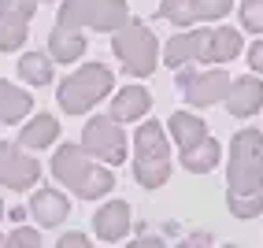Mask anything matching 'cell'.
<instances>
[{
    "instance_id": "6da1fadb",
    "label": "cell",
    "mask_w": 263,
    "mask_h": 248,
    "mask_svg": "<svg viewBox=\"0 0 263 248\" xmlns=\"http://www.w3.org/2000/svg\"><path fill=\"white\" fill-rule=\"evenodd\" d=\"M52 174H56L60 185L74 189L82 200L108 197L115 189V174L108 167H97L93 156L85 152V145H60L56 156H52Z\"/></svg>"
},
{
    "instance_id": "7a4b0ae2",
    "label": "cell",
    "mask_w": 263,
    "mask_h": 248,
    "mask_svg": "<svg viewBox=\"0 0 263 248\" xmlns=\"http://www.w3.org/2000/svg\"><path fill=\"white\" fill-rule=\"evenodd\" d=\"M134 178L145 189H160L171 178V145L160 122H141L134 133Z\"/></svg>"
},
{
    "instance_id": "3957f363",
    "label": "cell",
    "mask_w": 263,
    "mask_h": 248,
    "mask_svg": "<svg viewBox=\"0 0 263 248\" xmlns=\"http://www.w3.org/2000/svg\"><path fill=\"white\" fill-rule=\"evenodd\" d=\"M230 193H263V133L259 130H237L230 141V163H226Z\"/></svg>"
},
{
    "instance_id": "277c9868",
    "label": "cell",
    "mask_w": 263,
    "mask_h": 248,
    "mask_svg": "<svg viewBox=\"0 0 263 248\" xmlns=\"http://www.w3.org/2000/svg\"><path fill=\"white\" fill-rule=\"evenodd\" d=\"M111 93V70L104 67V63H85L82 70H74V74H67L60 82V108L67 115H85L93 108L97 100H104Z\"/></svg>"
},
{
    "instance_id": "5b68a950",
    "label": "cell",
    "mask_w": 263,
    "mask_h": 248,
    "mask_svg": "<svg viewBox=\"0 0 263 248\" xmlns=\"http://www.w3.org/2000/svg\"><path fill=\"white\" fill-rule=\"evenodd\" d=\"M111 48H115L119 63L126 67V74H134V78H148L152 70H156V60H160L156 33H152L145 23H137V19H130L126 26L115 30Z\"/></svg>"
},
{
    "instance_id": "8992f818",
    "label": "cell",
    "mask_w": 263,
    "mask_h": 248,
    "mask_svg": "<svg viewBox=\"0 0 263 248\" xmlns=\"http://www.w3.org/2000/svg\"><path fill=\"white\" fill-rule=\"evenodd\" d=\"M60 26H71V30H100V33H115L119 26L130 23V8L126 0H63L60 8Z\"/></svg>"
},
{
    "instance_id": "52a82bcc",
    "label": "cell",
    "mask_w": 263,
    "mask_h": 248,
    "mask_svg": "<svg viewBox=\"0 0 263 248\" xmlns=\"http://www.w3.org/2000/svg\"><path fill=\"white\" fill-rule=\"evenodd\" d=\"M82 145L93 159H104V163H111V167H119L122 159H126V133L119 130L115 115H97V119L85 122Z\"/></svg>"
},
{
    "instance_id": "ba28073f",
    "label": "cell",
    "mask_w": 263,
    "mask_h": 248,
    "mask_svg": "<svg viewBox=\"0 0 263 248\" xmlns=\"http://www.w3.org/2000/svg\"><path fill=\"white\" fill-rule=\"evenodd\" d=\"M178 89L193 108H208V104H219L230 93V74L226 70H193L189 63L178 67Z\"/></svg>"
},
{
    "instance_id": "9c48e42d",
    "label": "cell",
    "mask_w": 263,
    "mask_h": 248,
    "mask_svg": "<svg viewBox=\"0 0 263 248\" xmlns=\"http://www.w3.org/2000/svg\"><path fill=\"white\" fill-rule=\"evenodd\" d=\"M41 178L37 159H30L19 145L0 141V185L4 189H33Z\"/></svg>"
},
{
    "instance_id": "30bf717a",
    "label": "cell",
    "mask_w": 263,
    "mask_h": 248,
    "mask_svg": "<svg viewBox=\"0 0 263 248\" xmlns=\"http://www.w3.org/2000/svg\"><path fill=\"white\" fill-rule=\"evenodd\" d=\"M208 41H212V30H185V33L167 41L163 63L174 70L185 67V63H208Z\"/></svg>"
},
{
    "instance_id": "8fae6325",
    "label": "cell",
    "mask_w": 263,
    "mask_h": 248,
    "mask_svg": "<svg viewBox=\"0 0 263 248\" xmlns=\"http://www.w3.org/2000/svg\"><path fill=\"white\" fill-rule=\"evenodd\" d=\"M263 108V82L256 74L249 78H237L230 82V93H226V111H230L234 119H249Z\"/></svg>"
},
{
    "instance_id": "7c38bea8",
    "label": "cell",
    "mask_w": 263,
    "mask_h": 248,
    "mask_svg": "<svg viewBox=\"0 0 263 248\" xmlns=\"http://www.w3.org/2000/svg\"><path fill=\"white\" fill-rule=\"evenodd\" d=\"M93 230H97L100 241H122L130 234V204L126 200H108L93 215Z\"/></svg>"
},
{
    "instance_id": "4fadbf2b",
    "label": "cell",
    "mask_w": 263,
    "mask_h": 248,
    "mask_svg": "<svg viewBox=\"0 0 263 248\" xmlns=\"http://www.w3.org/2000/svg\"><path fill=\"white\" fill-rule=\"evenodd\" d=\"M30 215L41 226H60L67 215H71V200H67L60 189H37L30 197Z\"/></svg>"
},
{
    "instance_id": "5bb4252c",
    "label": "cell",
    "mask_w": 263,
    "mask_h": 248,
    "mask_svg": "<svg viewBox=\"0 0 263 248\" xmlns=\"http://www.w3.org/2000/svg\"><path fill=\"white\" fill-rule=\"evenodd\" d=\"M152 108V97L145 85H126V89H119L115 100H111V115L119 122H134V119H141L145 111Z\"/></svg>"
},
{
    "instance_id": "9a60e30c",
    "label": "cell",
    "mask_w": 263,
    "mask_h": 248,
    "mask_svg": "<svg viewBox=\"0 0 263 248\" xmlns=\"http://www.w3.org/2000/svg\"><path fill=\"white\" fill-rule=\"evenodd\" d=\"M48 52H52V60L56 63H74L82 52H85V37H82V30H71V26H52L48 33Z\"/></svg>"
},
{
    "instance_id": "2e32d148",
    "label": "cell",
    "mask_w": 263,
    "mask_h": 248,
    "mask_svg": "<svg viewBox=\"0 0 263 248\" xmlns=\"http://www.w3.org/2000/svg\"><path fill=\"white\" fill-rule=\"evenodd\" d=\"M60 137V122H56V115H33L26 126L19 130V145L23 148H48L52 141Z\"/></svg>"
},
{
    "instance_id": "e0dca14e",
    "label": "cell",
    "mask_w": 263,
    "mask_h": 248,
    "mask_svg": "<svg viewBox=\"0 0 263 248\" xmlns=\"http://www.w3.org/2000/svg\"><path fill=\"white\" fill-rule=\"evenodd\" d=\"M167 130H171L174 145H178L182 152H185V148H193L197 141H204V137H208V126H204V119L189 115V111H174V115H171V122H167Z\"/></svg>"
},
{
    "instance_id": "ac0fdd59",
    "label": "cell",
    "mask_w": 263,
    "mask_h": 248,
    "mask_svg": "<svg viewBox=\"0 0 263 248\" xmlns=\"http://www.w3.org/2000/svg\"><path fill=\"white\" fill-rule=\"evenodd\" d=\"M30 108H33L30 93L0 78V122H23L30 115Z\"/></svg>"
},
{
    "instance_id": "d6986e66",
    "label": "cell",
    "mask_w": 263,
    "mask_h": 248,
    "mask_svg": "<svg viewBox=\"0 0 263 248\" xmlns=\"http://www.w3.org/2000/svg\"><path fill=\"white\" fill-rule=\"evenodd\" d=\"M219 141L208 133L204 141H197L193 148H185L182 152V167L185 170H193V174H208V170H215V163H219Z\"/></svg>"
},
{
    "instance_id": "ffe728a7",
    "label": "cell",
    "mask_w": 263,
    "mask_h": 248,
    "mask_svg": "<svg viewBox=\"0 0 263 248\" xmlns=\"http://www.w3.org/2000/svg\"><path fill=\"white\" fill-rule=\"evenodd\" d=\"M237 52H241V33H237L234 26H219V30H212V41H208V67L230 63Z\"/></svg>"
},
{
    "instance_id": "44dd1931",
    "label": "cell",
    "mask_w": 263,
    "mask_h": 248,
    "mask_svg": "<svg viewBox=\"0 0 263 248\" xmlns=\"http://www.w3.org/2000/svg\"><path fill=\"white\" fill-rule=\"evenodd\" d=\"M19 74L30 85H48L52 82V60L41 56V52H26V56L19 60Z\"/></svg>"
},
{
    "instance_id": "7402d4cb",
    "label": "cell",
    "mask_w": 263,
    "mask_h": 248,
    "mask_svg": "<svg viewBox=\"0 0 263 248\" xmlns=\"http://www.w3.org/2000/svg\"><path fill=\"white\" fill-rule=\"evenodd\" d=\"M160 15L174 26H193L200 23V11H197V0H163L160 4Z\"/></svg>"
},
{
    "instance_id": "603a6c76",
    "label": "cell",
    "mask_w": 263,
    "mask_h": 248,
    "mask_svg": "<svg viewBox=\"0 0 263 248\" xmlns=\"http://www.w3.org/2000/svg\"><path fill=\"white\" fill-rule=\"evenodd\" d=\"M226 204H230L234 219H256L263 211V193H249V197H241V193H230L226 197Z\"/></svg>"
},
{
    "instance_id": "cb8c5ba5",
    "label": "cell",
    "mask_w": 263,
    "mask_h": 248,
    "mask_svg": "<svg viewBox=\"0 0 263 248\" xmlns=\"http://www.w3.org/2000/svg\"><path fill=\"white\" fill-rule=\"evenodd\" d=\"M37 11V0H0V19H11V23H26L33 19Z\"/></svg>"
},
{
    "instance_id": "d4e9b609",
    "label": "cell",
    "mask_w": 263,
    "mask_h": 248,
    "mask_svg": "<svg viewBox=\"0 0 263 248\" xmlns=\"http://www.w3.org/2000/svg\"><path fill=\"white\" fill-rule=\"evenodd\" d=\"M23 41H26V23L0 19V52H15V48H23Z\"/></svg>"
},
{
    "instance_id": "484cf974",
    "label": "cell",
    "mask_w": 263,
    "mask_h": 248,
    "mask_svg": "<svg viewBox=\"0 0 263 248\" xmlns=\"http://www.w3.org/2000/svg\"><path fill=\"white\" fill-rule=\"evenodd\" d=\"M241 26L249 33H263V0H241Z\"/></svg>"
},
{
    "instance_id": "4316f807",
    "label": "cell",
    "mask_w": 263,
    "mask_h": 248,
    "mask_svg": "<svg viewBox=\"0 0 263 248\" xmlns=\"http://www.w3.org/2000/svg\"><path fill=\"white\" fill-rule=\"evenodd\" d=\"M200 19H222L226 11H234V0H197Z\"/></svg>"
},
{
    "instance_id": "83f0119b",
    "label": "cell",
    "mask_w": 263,
    "mask_h": 248,
    "mask_svg": "<svg viewBox=\"0 0 263 248\" xmlns=\"http://www.w3.org/2000/svg\"><path fill=\"white\" fill-rule=\"evenodd\" d=\"M8 244H11V248H37V244H41V234H37V230H30V226H19V230L8 237Z\"/></svg>"
},
{
    "instance_id": "f1b7e54d",
    "label": "cell",
    "mask_w": 263,
    "mask_h": 248,
    "mask_svg": "<svg viewBox=\"0 0 263 248\" xmlns=\"http://www.w3.org/2000/svg\"><path fill=\"white\" fill-rule=\"evenodd\" d=\"M60 248H89V237H85V234H63Z\"/></svg>"
},
{
    "instance_id": "f546056e",
    "label": "cell",
    "mask_w": 263,
    "mask_h": 248,
    "mask_svg": "<svg viewBox=\"0 0 263 248\" xmlns=\"http://www.w3.org/2000/svg\"><path fill=\"white\" fill-rule=\"evenodd\" d=\"M249 63H252V70H259V74H263V41H256V45L249 48Z\"/></svg>"
},
{
    "instance_id": "4dcf8cb0",
    "label": "cell",
    "mask_w": 263,
    "mask_h": 248,
    "mask_svg": "<svg viewBox=\"0 0 263 248\" xmlns=\"http://www.w3.org/2000/svg\"><path fill=\"white\" fill-rule=\"evenodd\" d=\"M0 219H4V200H0Z\"/></svg>"
},
{
    "instance_id": "1f68e13d",
    "label": "cell",
    "mask_w": 263,
    "mask_h": 248,
    "mask_svg": "<svg viewBox=\"0 0 263 248\" xmlns=\"http://www.w3.org/2000/svg\"><path fill=\"white\" fill-rule=\"evenodd\" d=\"M0 244H8V237H4V234H0Z\"/></svg>"
}]
</instances>
